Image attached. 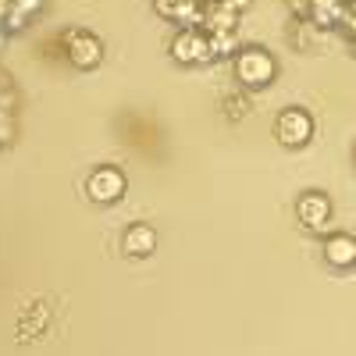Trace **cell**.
<instances>
[{
	"label": "cell",
	"mask_w": 356,
	"mask_h": 356,
	"mask_svg": "<svg viewBox=\"0 0 356 356\" xmlns=\"http://www.w3.org/2000/svg\"><path fill=\"white\" fill-rule=\"evenodd\" d=\"M235 68H239V79L246 86H267L275 79V61H271V54H264L257 47H246L239 50V57H235Z\"/></svg>",
	"instance_id": "1"
},
{
	"label": "cell",
	"mask_w": 356,
	"mask_h": 356,
	"mask_svg": "<svg viewBox=\"0 0 356 356\" xmlns=\"http://www.w3.org/2000/svg\"><path fill=\"white\" fill-rule=\"evenodd\" d=\"M310 136H314V122H310L307 111L289 107V111L278 118V139H282L285 146H303Z\"/></svg>",
	"instance_id": "2"
},
{
	"label": "cell",
	"mask_w": 356,
	"mask_h": 356,
	"mask_svg": "<svg viewBox=\"0 0 356 356\" xmlns=\"http://www.w3.org/2000/svg\"><path fill=\"white\" fill-rule=\"evenodd\" d=\"M171 54L178 61H211V36H200L196 29H182L175 36Z\"/></svg>",
	"instance_id": "3"
},
{
	"label": "cell",
	"mask_w": 356,
	"mask_h": 356,
	"mask_svg": "<svg viewBox=\"0 0 356 356\" xmlns=\"http://www.w3.org/2000/svg\"><path fill=\"white\" fill-rule=\"evenodd\" d=\"M68 57L75 65L89 68L93 61H100V40H93L89 33H72L68 36Z\"/></svg>",
	"instance_id": "4"
},
{
	"label": "cell",
	"mask_w": 356,
	"mask_h": 356,
	"mask_svg": "<svg viewBox=\"0 0 356 356\" xmlns=\"http://www.w3.org/2000/svg\"><path fill=\"white\" fill-rule=\"evenodd\" d=\"M328 211H332V207H328V200H324L321 193H310V196L300 200V218H303L310 228H321L324 221H328Z\"/></svg>",
	"instance_id": "5"
},
{
	"label": "cell",
	"mask_w": 356,
	"mask_h": 356,
	"mask_svg": "<svg viewBox=\"0 0 356 356\" xmlns=\"http://www.w3.org/2000/svg\"><path fill=\"white\" fill-rule=\"evenodd\" d=\"M324 257H328V264H335V267L356 264V239H349V235H335V239H328Z\"/></svg>",
	"instance_id": "6"
},
{
	"label": "cell",
	"mask_w": 356,
	"mask_h": 356,
	"mask_svg": "<svg viewBox=\"0 0 356 356\" xmlns=\"http://www.w3.org/2000/svg\"><path fill=\"white\" fill-rule=\"evenodd\" d=\"M235 18H239V15H235L232 8H225L221 0H218V4H211V8H203V25L211 29V33H232Z\"/></svg>",
	"instance_id": "7"
},
{
	"label": "cell",
	"mask_w": 356,
	"mask_h": 356,
	"mask_svg": "<svg viewBox=\"0 0 356 356\" xmlns=\"http://www.w3.org/2000/svg\"><path fill=\"white\" fill-rule=\"evenodd\" d=\"M89 193H93L97 200H118V196H122V175H118V171H100V175H93Z\"/></svg>",
	"instance_id": "8"
},
{
	"label": "cell",
	"mask_w": 356,
	"mask_h": 356,
	"mask_svg": "<svg viewBox=\"0 0 356 356\" xmlns=\"http://www.w3.org/2000/svg\"><path fill=\"white\" fill-rule=\"evenodd\" d=\"M150 246H154V232L150 228H132L125 235V250L129 253H150Z\"/></svg>",
	"instance_id": "9"
},
{
	"label": "cell",
	"mask_w": 356,
	"mask_h": 356,
	"mask_svg": "<svg viewBox=\"0 0 356 356\" xmlns=\"http://www.w3.org/2000/svg\"><path fill=\"white\" fill-rule=\"evenodd\" d=\"M235 54V36L232 33H211V57H228Z\"/></svg>",
	"instance_id": "10"
},
{
	"label": "cell",
	"mask_w": 356,
	"mask_h": 356,
	"mask_svg": "<svg viewBox=\"0 0 356 356\" xmlns=\"http://www.w3.org/2000/svg\"><path fill=\"white\" fill-rule=\"evenodd\" d=\"M289 8H292L296 15H310V11H314V0H289Z\"/></svg>",
	"instance_id": "11"
},
{
	"label": "cell",
	"mask_w": 356,
	"mask_h": 356,
	"mask_svg": "<svg viewBox=\"0 0 356 356\" xmlns=\"http://www.w3.org/2000/svg\"><path fill=\"white\" fill-rule=\"evenodd\" d=\"M221 4H225V8H232L235 15H243V11L250 8V0H221Z\"/></svg>",
	"instance_id": "12"
},
{
	"label": "cell",
	"mask_w": 356,
	"mask_h": 356,
	"mask_svg": "<svg viewBox=\"0 0 356 356\" xmlns=\"http://www.w3.org/2000/svg\"><path fill=\"white\" fill-rule=\"evenodd\" d=\"M193 4H200V8H207V4H218V0H193Z\"/></svg>",
	"instance_id": "13"
}]
</instances>
